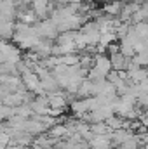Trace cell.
Masks as SVG:
<instances>
[{
    "label": "cell",
    "mask_w": 148,
    "mask_h": 149,
    "mask_svg": "<svg viewBox=\"0 0 148 149\" xmlns=\"http://www.w3.org/2000/svg\"><path fill=\"white\" fill-rule=\"evenodd\" d=\"M120 10H122V3L118 0H113V2H108L103 5V12H106L110 16H118Z\"/></svg>",
    "instance_id": "cell-1"
}]
</instances>
